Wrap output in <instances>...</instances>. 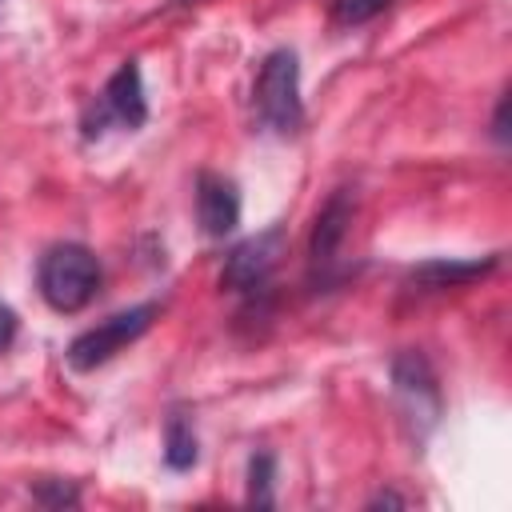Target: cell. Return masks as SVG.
Instances as JSON below:
<instances>
[{
	"label": "cell",
	"mask_w": 512,
	"mask_h": 512,
	"mask_svg": "<svg viewBox=\"0 0 512 512\" xmlns=\"http://www.w3.org/2000/svg\"><path fill=\"white\" fill-rule=\"evenodd\" d=\"M200 456V444H196V432H192V420L184 412H172L168 424H164V464L184 472L192 468Z\"/></svg>",
	"instance_id": "10"
},
{
	"label": "cell",
	"mask_w": 512,
	"mask_h": 512,
	"mask_svg": "<svg viewBox=\"0 0 512 512\" xmlns=\"http://www.w3.org/2000/svg\"><path fill=\"white\" fill-rule=\"evenodd\" d=\"M252 108L264 128H272L280 136L300 132L304 100H300V60L292 48H276L264 56L256 84H252Z\"/></svg>",
	"instance_id": "1"
},
{
	"label": "cell",
	"mask_w": 512,
	"mask_h": 512,
	"mask_svg": "<svg viewBox=\"0 0 512 512\" xmlns=\"http://www.w3.org/2000/svg\"><path fill=\"white\" fill-rule=\"evenodd\" d=\"M12 336H16V312L8 304H0V352L12 344Z\"/></svg>",
	"instance_id": "14"
},
{
	"label": "cell",
	"mask_w": 512,
	"mask_h": 512,
	"mask_svg": "<svg viewBox=\"0 0 512 512\" xmlns=\"http://www.w3.org/2000/svg\"><path fill=\"white\" fill-rule=\"evenodd\" d=\"M272 480H276V460L268 452H256L248 460V500L252 504H272Z\"/></svg>",
	"instance_id": "11"
},
{
	"label": "cell",
	"mask_w": 512,
	"mask_h": 512,
	"mask_svg": "<svg viewBox=\"0 0 512 512\" xmlns=\"http://www.w3.org/2000/svg\"><path fill=\"white\" fill-rule=\"evenodd\" d=\"M36 284L52 312H80L100 288V260L84 244H56L40 256Z\"/></svg>",
	"instance_id": "2"
},
{
	"label": "cell",
	"mask_w": 512,
	"mask_h": 512,
	"mask_svg": "<svg viewBox=\"0 0 512 512\" xmlns=\"http://www.w3.org/2000/svg\"><path fill=\"white\" fill-rule=\"evenodd\" d=\"M184 4H192V0H184Z\"/></svg>",
	"instance_id": "16"
},
{
	"label": "cell",
	"mask_w": 512,
	"mask_h": 512,
	"mask_svg": "<svg viewBox=\"0 0 512 512\" xmlns=\"http://www.w3.org/2000/svg\"><path fill=\"white\" fill-rule=\"evenodd\" d=\"M152 316H156V304H136V308H124V312H116V316L100 320L96 328L80 332V336L68 344L64 360H68L76 372H92V368L108 364V360H112L120 348H128L132 340H140V336L148 332Z\"/></svg>",
	"instance_id": "3"
},
{
	"label": "cell",
	"mask_w": 512,
	"mask_h": 512,
	"mask_svg": "<svg viewBox=\"0 0 512 512\" xmlns=\"http://www.w3.org/2000/svg\"><path fill=\"white\" fill-rule=\"evenodd\" d=\"M104 120H116L120 128H140V124L148 120L144 76H140V64H136V60H124V64L108 76V84H104V92H100V112H96V128H92V132H100ZM92 132H88V136H92Z\"/></svg>",
	"instance_id": "6"
},
{
	"label": "cell",
	"mask_w": 512,
	"mask_h": 512,
	"mask_svg": "<svg viewBox=\"0 0 512 512\" xmlns=\"http://www.w3.org/2000/svg\"><path fill=\"white\" fill-rule=\"evenodd\" d=\"M496 268V256L488 260H428L412 272V288L416 292H444V288H464L472 284L476 276L492 272Z\"/></svg>",
	"instance_id": "9"
},
{
	"label": "cell",
	"mask_w": 512,
	"mask_h": 512,
	"mask_svg": "<svg viewBox=\"0 0 512 512\" xmlns=\"http://www.w3.org/2000/svg\"><path fill=\"white\" fill-rule=\"evenodd\" d=\"M36 500H44V504H76V488H68V484L36 488Z\"/></svg>",
	"instance_id": "13"
},
{
	"label": "cell",
	"mask_w": 512,
	"mask_h": 512,
	"mask_svg": "<svg viewBox=\"0 0 512 512\" xmlns=\"http://www.w3.org/2000/svg\"><path fill=\"white\" fill-rule=\"evenodd\" d=\"M392 0H332V20L340 28H360L368 20H376Z\"/></svg>",
	"instance_id": "12"
},
{
	"label": "cell",
	"mask_w": 512,
	"mask_h": 512,
	"mask_svg": "<svg viewBox=\"0 0 512 512\" xmlns=\"http://www.w3.org/2000/svg\"><path fill=\"white\" fill-rule=\"evenodd\" d=\"M284 252V228H268L244 244L232 248V256L224 260V272H220V284L228 292H256L268 284L276 260Z\"/></svg>",
	"instance_id": "4"
},
{
	"label": "cell",
	"mask_w": 512,
	"mask_h": 512,
	"mask_svg": "<svg viewBox=\"0 0 512 512\" xmlns=\"http://www.w3.org/2000/svg\"><path fill=\"white\" fill-rule=\"evenodd\" d=\"M352 212H356V196H352L348 188H340V192L320 208L316 228H312V240H308V260H312V268H328V264L336 260V252L344 248Z\"/></svg>",
	"instance_id": "8"
},
{
	"label": "cell",
	"mask_w": 512,
	"mask_h": 512,
	"mask_svg": "<svg viewBox=\"0 0 512 512\" xmlns=\"http://www.w3.org/2000/svg\"><path fill=\"white\" fill-rule=\"evenodd\" d=\"M196 216L208 236H228L240 224V192L228 176L200 172L196 180Z\"/></svg>",
	"instance_id": "7"
},
{
	"label": "cell",
	"mask_w": 512,
	"mask_h": 512,
	"mask_svg": "<svg viewBox=\"0 0 512 512\" xmlns=\"http://www.w3.org/2000/svg\"><path fill=\"white\" fill-rule=\"evenodd\" d=\"M392 388H396V400L404 404V416L416 420L420 432L436 424V416H440V388H436L432 364L420 352H400L392 360Z\"/></svg>",
	"instance_id": "5"
},
{
	"label": "cell",
	"mask_w": 512,
	"mask_h": 512,
	"mask_svg": "<svg viewBox=\"0 0 512 512\" xmlns=\"http://www.w3.org/2000/svg\"><path fill=\"white\" fill-rule=\"evenodd\" d=\"M504 112H508V96H500V104H496V116H492V136L504 144L508 140V128H504Z\"/></svg>",
	"instance_id": "15"
}]
</instances>
